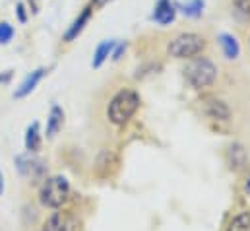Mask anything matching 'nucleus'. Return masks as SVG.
Here are the masks:
<instances>
[{
  "label": "nucleus",
  "instance_id": "obj_1",
  "mask_svg": "<svg viewBox=\"0 0 250 231\" xmlns=\"http://www.w3.org/2000/svg\"><path fill=\"white\" fill-rule=\"evenodd\" d=\"M138 107H140V95L136 92H132V90H121L111 99L109 109H107V115L111 118V122L125 124L138 111Z\"/></svg>",
  "mask_w": 250,
  "mask_h": 231
},
{
  "label": "nucleus",
  "instance_id": "obj_2",
  "mask_svg": "<svg viewBox=\"0 0 250 231\" xmlns=\"http://www.w3.org/2000/svg\"><path fill=\"white\" fill-rule=\"evenodd\" d=\"M185 74H187V80L194 88L202 90V88H209L215 82V78H217V66L209 58H204V57L194 58V60H190V64L187 66Z\"/></svg>",
  "mask_w": 250,
  "mask_h": 231
},
{
  "label": "nucleus",
  "instance_id": "obj_3",
  "mask_svg": "<svg viewBox=\"0 0 250 231\" xmlns=\"http://www.w3.org/2000/svg\"><path fill=\"white\" fill-rule=\"evenodd\" d=\"M206 47V39L198 33H181L177 35L171 45H169V53L175 58H192L200 55Z\"/></svg>",
  "mask_w": 250,
  "mask_h": 231
},
{
  "label": "nucleus",
  "instance_id": "obj_4",
  "mask_svg": "<svg viewBox=\"0 0 250 231\" xmlns=\"http://www.w3.org/2000/svg\"><path fill=\"white\" fill-rule=\"evenodd\" d=\"M68 192H70V186L64 177H51L45 181L41 188V202L49 208H59L66 202Z\"/></svg>",
  "mask_w": 250,
  "mask_h": 231
},
{
  "label": "nucleus",
  "instance_id": "obj_5",
  "mask_svg": "<svg viewBox=\"0 0 250 231\" xmlns=\"http://www.w3.org/2000/svg\"><path fill=\"white\" fill-rule=\"evenodd\" d=\"M175 18H177V4L171 0H157L151 20L159 25H169L175 22Z\"/></svg>",
  "mask_w": 250,
  "mask_h": 231
},
{
  "label": "nucleus",
  "instance_id": "obj_6",
  "mask_svg": "<svg viewBox=\"0 0 250 231\" xmlns=\"http://www.w3.org/2000/svg\"><path fill=\"white\" fill-rule=\"evenodd\" d=\"M76 230H78L76 218H74L72 214H66V212H57V214H53V216L47 220L45 228H43V231H76Z\"/></svg>",
  "mask_w": 250,
  "mask_h": 231
},
{
  "label": "nucleus",
  "instance_id": "obj_7",
  "mask_svg": "<svg viewBox=\"0 0 250 231\" xmlns=\"http://www.w3.org/2000/svg\"><path fill=\"white\" fill-rule=\"evenodd\" d=\"M91 14H93V8L91 6H87V8H83L82 10V14L72 22V25L66 29V33H64V41H74L82 31H83V27L87 25V22H89V18H91Z\"/></svg>",
  "mask_w": 250,
  "mask_h": 231
},
{
  "label": "nucleus",
  "instance_id": "obj_8",
  "mask_svg": "<svg viewBox=\"0 0 250 231\" xmlns=\"http://www.w3.org/2000/svg\"><path fill=\"white\" fill-rule=\"evenodd\" d=\"M204 109H206V115L209 118H219V120H227L229 118V107L219 101V99H213V97H208L204 99Z\"/></svg>",
  "mask_w": 250,
  "mask_h": 231
},
{
  "label": "nucleus",
  "instance_id": "obj_9",
  "mask_svg": "<svg viewBox=\"0 0 250 231\" xmlns=\"http://www.w3.org/2000/svg\"><path fill=\"white\" fill-rule=\"evenodd\" d=\"M45 72H47L45 68H37L35 72H31V74L21 82V86L16 90V93H14V95H16L18 99H21V97H25L27 93H31V92L35 90V86L39 84V80L45 76Z\"/></svg>",
  "mask_w": 250,
  "mask_h": 231
},
{
  "label": "nucleus",
  "instance_id": "obj_10",
  "mask_svg": "<svg viewBox=\"0 0 250 231\" xmlns=\"http://www.w3.org/2000/svg\"><path fill=\"white\" fill-rule=\"evenodd\" d=\"M219 45L223 49V55L229 60H235L241 53V47H239V41L231 35V33H221L219 35Z\"/></svg>",
  "mask_w": 250,
  "mask_h": 231
},
{
  "label": "nucleus",
  "instance_id": "obj_11",
  "mask_svg": "<svg viewBox=\"0 0 250 231\" xmlns=\"http://www.w3.org/2000/svg\"><path fill=\"white\" fill-rule=\"evenodd\" d=\"M64 113L59 105H53L51 115H49V122H47V136H55L61 128H62Z\"/></svg>",
  "mask_w": 250,
  "mask_h": 231
},
{
  "label": "nucleus",
  "instance_id": "obj_12",
  "mask_svg": "<svg viewBox=\"0 0 250 231\" xmlns=\"http://www.w3.org/2000/svg\"><path fill=\"white\" fill-rule=\"evenodd\" d=\"M115 47H117V41H103V43L97 47L95 55H93V68H99V66L109 58V55L113 53Z\"/></svg>",
  "mask_w": 250,
  "mask_h": 231
},
{
  "label": "nucleus",
  "instance_id": "obj_13",
  "mask_svg": "<svg viewBox=\"0 0 250 231\" xmlns=\"http://www.w3.org/2000/svg\"><path fill=\"white\" fill-rule=\"evenodd\" d=\"M41 146V136H39V122H33L29 128H27V134H25V148L29 152H37Z\"/></svg>",
  "mask_w": 250,
  "mask_h": 231
},
{
  "label": "nucleus",
  "instance_id": "obj_14",
  "mask_svg": "<svg viewBox=\"0 0 250 231\" xmlns=\"http://www.w3.org/2000/svg\"><path fill=\"white\" fill-rule=\"evenodd\" d=\"M227 231H250V214L249 212H243L239 216H235L229 224Z\"/></svg>",
  "mask_w": 250,
  "mask_h": 231
},
{
  "label": "nucleus",
  "instance_id": "obj_15",
  "mask_svg": "<svg viewBox=\"0 0 250 231\" xmlns=\"http://www.w3.org/2000/svg\"><path fill=\"white\" fill-rule=\"evenodd\" d=\"M233 12L237 20L249 22L250 20V0H233Z\"/></svg>",
  "mask_w": 250,
  "mask_h": 231
},
{
  "label": "nucleus",
  "instance_id": "obj_16",
  "mask_svg": "<svg viewBox=\"0 0 250 231\" xmlns=\"http://www.w3.org/2000/svg\"><path fill=\"white\" fill-rule=\"evenodd\" d=\"M204 0H190L183 6V14L187 18H200L204 14Z\"/></svg>",
  "mask_w": 250,
  "mask_h": 231
},
{
  "label": "nucleus",
  "instance_id": "obj_17",
  "mask_svg": "<svg viewBox=\"0 0 250 231\" xmlns=\"http://www.w3.org/2000/svg\"><path fill=\"white\" fill-rule=\"evenodd\" d=\"M14 37V27L8 22H0V45L10 43Z\"/></svg>",
  "mask_w": 250,
  "mask_h": 231
},
{
  "label": "nucleus",
  "instance_id": "obj_18",
  "mask_svg": "<svg viewBox=\"0 0 250 231\" xmlns=\"http://www.w3.org/2000/svg\"><path fill=\"white\" fill-rule=\"evenodd\" d=\"M16 10H18V18H20V22H25L27 16H25V6H23V2H20V4L16 6Z\"/></svg>",
  "mask_w": 250,
  "mask_h": 231
},
{
  "label": "nucleus",
  "instance_id": "obj_19",
  "mask_svg": "<svg viewBox=\"0 0 250 231\" xmlns=\"http://www.w3.org/2000/svg\"><path fill=\"white\" fill-rule=\"evenodd\" d=\"M126 51V43H119L117 45V49H115V53H113V58L115 60H119V58L123 57V53Z\"/></svg>",
  "mask_w": 250,
  "mask_h": 231
},
{
  "label": "nucleus",
  "instance_id": "obj_20",
  "mask_svg": "<svg viewBox=\"0 0 250 231\" xmlns=\"http://www.w3.org/2000/svg\"><path fill=\"white\" fill-rule=\"evenodd\" d=\"M107 2H111V0H91L89 6H91V8H103Z\"/></svg>",
  "mask_w": 250,
  "mask_h": 231
},
{
  "label": "nucleus",
  "instance_id": "obj_21",
  "mask_svg": "<svg viewBox=\"0 0 250 231\" xmlns=\"http://www.w3.org/2000/svg\"><path fill=\"white\" fill-rule=\"evenodd\" d=\"M2 190H4V179H2V173H0V194H2Z\"/></svg>",
  "mask_w": 250,
  "mask_h": 231
},
{
  "label": "nucleus",
  "instance_id": "obj_22",
  "mask_svg": "<svg viewBox=\"0 0 250 231\" xmlns=\"http://www.w3.org/2000/svg\"><path fill=\"white\" fill-rule=\"evenodd\" d=\"M247 190H249V194H250V177L247 179Z\"/></svg>",
  "mask_w": 250,
  "mask_h": 231
}]
</instances>
